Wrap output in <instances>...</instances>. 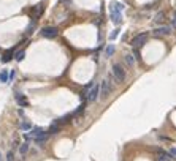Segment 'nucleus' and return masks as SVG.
I'll return each instance as SVG.
<instances>
[{"label": "nucleus", "mask_w": 176, "mask_h": 161, "mask_svg": "<svg viewBox=\"0 0 176 161\" xmlns=\"http://www.w3.org/2000/svg\"><path fill=\"white\" fill-rule=\"evenodd\" d=\"M122 10H124V5L119 2H113L109 5V19H111L114 25H119L122 22Z\"/></svg>", "instance_id": "nucleus-1"}, {"label": "nucleus", "mask_w": 176, "mask_h": 161, "mask_svg": "<svg viewBox=\"0 0 176 161\" xmlns=\"http://www.w3.org/2000/svg\"><path fill=\"white\" fill-rule=\"evenodd\" d=\"M98 96H100V85L97 84H91L86 87V99L89 103H94L98 99Z\"/></svg>", "instance_id": "nucleus-2"}, {"label": "nucleus", "mask_w": 176, "mask_h": 161, "mask_svg": "<svg viewBox=\"0 0 176 161\" xmlns=\"http://www.w3.org/2000/svg\"><path fill=\"white\" fill-rule=\"evenodd\" d=\"M111 76L114 77V81H116V82H119V84H121V82H124L125 76H127V74H125V68L121 63H114L111 66Z\"/></svg>", "instance_id": "nucleus-3"}, {"label": "nucleus", "mask_w": 176, "mask_h": 161, "mask_svg": "<svg viewBox=\"0 0 176 161\" xmlns=\"http://www.w3.org/2000/svg\"><path fill=\"white\" fill-rule=\"evenodd\" d=\"M113 90V85H111V81L109 79H103L102 81V85H100V98L105 99L109 96V93Z\"/></svg>", "instance_id": "nucleus-4"}, {"label": "nucleus", "mask_w": 176, "mask_h": 161, "mask_svg": "<svg viewBox=\"0 0 176 161\" xmlns=\"http://www.w3.org/2000/svg\"><path fill=\"white\" fill-rule=\"evenodd\" d=\"M148 38H149V35H148V33H140V35H136L133 40L130 41L132 47H143V46L146 44Z\"/></svg>", "instance_id": "nucleus-5"}, {"label": "nucleus", "mask_w": 176, "mask_h": 161, "mask_svg": "<svg viewBox=\"0 0 176 161\" xmlns=\"http://www.w3.org/2000/svg\"><path fill=\"white\" fill-rule=\"evenodd\" d=\"M170 33H172V27H170V25H160V27H157V29L152 30V35L157 36V38L168 36Z\"/></svg>", "instance_id": "nucleus-6"}, {"label": "nucleus", "mask_w": 176, "mask_h": 161, "mask_svg": "<svg viewBox=\"0 0 176 161\" xmlns=\"http://www.w3.org/2000/svg\"><path fill=\"white\" fill-rule=\"evenodd\" d=\"M57 33H59L57 27H45V29H41L40 35H41L43 38H48V40H52V38H56V36H57Z\"/></svg>", "instance_id": "nucleus-7"}, {"label": "nucleus", "mask_w": 176, "mask_h": 161, "mask_svg": "<svg viewBox=\"0 0 176 161\" xmlns=\"http://www.w3.org/2000/svg\"><path fill=\"white\" fill-rule=\"evenodd\" d=\"M14 98H16V103H18L21 108H27V106H29V99H27L25 95H22L21 92H16Z\"/></svg>", "instance_id": "nucleus-8"}, {"label": "nucleus", "mask_w": 176, "mask_h": 161, "mask_svg": "<svg viewBox=\"0 0 176 161\" xmlns=\"http://www.w3.org/2000/svg\"><path fill=\"white\" fill-rule=\"evenodd\" d=\"M157 161H173V157L170 155V152L159 150L157 152Z\"/></svg>", "instance_id": "nucleus-9"}, {"label": "nucleus", "mask_w": 176, "mask_h": 161, "mask_svg": "<svg viewBox=\"0 0 176 161\" xmlns=\"http://www.w3.org/2000/svg\"><path fill=\"white\" fill-rule=\"evenodd\" d=\"M60 130H62V125H59L57 122H52V123L49 125V128H48V131H46V133H48L49 136H51V134H57V133H59Z\"/></svg>", "instance_id": "nucleus-10"}, {"label": "nucleus", "mask_w": 176, "mask_h": 161, "mask_svg": "<svg viewBox=\"0 0 176 161\" xmlns=\"http://www.w3.org/2000/svg\"><path fill=\"white\" fill-rule=\"evenodd\" d=\"M14 49H8V51H5L3 52V55H2V62L3 63H8L10 62V60H11L13 57H14Z\"/></svg>", "instance_id": "nucleus-11"}, {"label": "nucleus", "mask_w": 176, "mask_h": 161, "mask_svg": "<svg viewBox=\"0 0 176 161\" xmlns=\"http://www.w3.org/2000/svg\"><path fill=\"white\" fill-rule=\"evenodd\" d=\"M124 62H125V65H127L129 68H133V66H135V57H133V54H125L124 55Z\"/></svg>", "instance_id": "nucleus-12"}, {"label": "nucleus", "mask_w": 176, "mask_h": 161, "mask_svg": "<svg viewBox=\"0 0 176 161\" xmlns=\"http://www.w3.org/2000/svg\"><path fill=\"white\" fill-rule=\"evenodd\" d=\"M29 148H30L29 141H25L24 144H21V147H19V155H21V158H25V155H27V152H29Z\"/></svg>", "instance_id": "nucleus-13"}, {"label": "nucleus", "mask_w": 176, "mask_h": 161, "mask_svg": "<svg viewBox=\"0 0 176 161\" xmlns=\"http://www.w3.org/2000/svg\"><path fill=\"white\" fill-rule=\"evenodd\" d=\"M114 51H116V47H114V44H108V46H106V49H105V57H106V59L113 57Z\"/></svg>", "instance_id": "nucleus-14"}, {"label": "nucleus", "mask_w": 176, "mask_h": 161, "mask_svg": "<svg viewBox=\"0 0 176 161\" xmlns=\"http://www.w3.org/2000/svg\"><path fill=\"white\" fill-rule=\"evenodd\" d=\"M19 128H21V131H30V130H32V123H30L29 120H25V119H24Z\"/></svg>", "instance_id": "nucleus-15"}, {"label": "nucleus", "mask_w": 176, "mask_h": 161, "mask_svg": "<svg viewBox=\"0 0 176 161\" xmlns=\"http://www.w3.org/2000/svg\"><path fill=\"white\" fill-rule=\"evenodd\" d=\"M48 137H49V134H48V133H45L43 136H38L37 139H35V142H37V144H40V145H43V144H45V142L48 141Z\"/></svg>", "instance_id": "nucleus-16"}, {"label": "nucleus", "mask_w": 176, "mask_h": 161, "mask_svg": "<svg viewBox=\"0 0 176 161\" xmlns=\"http://www.w3.org/2000/svg\"><path fill=\"white\" fill-rule=\"evenodd\" d=\"M24 57H25V51H24V49H21V51H18L14 54V59L18 60V62H22Z\"/></svg>", "instance_id": "nucleus-17"}, {"label": "nucleus", "mask_w": 176, "mask_h": 161, "mask_svg": "<svg viewBox=\"0 0 176 161\" xmlns=\"http://www.w3.org/2000/svg\"><path fill=\"white\" fill-rule=\"evenodd\" d=\"M0 82H2V84H7L8 82V71L7 70L0 71Z\"/></svg>", "instance_id": "nucleus-18"}, {"label": "nucleus", "mask_w": 176, "mask_h": 161, "mask_svg": "<svg viewBox=\"0 0 176 161\" xmlns=\"http://www.w3.org/2000/svg\"><path fill=\"white\" fill-rule=\"evenodd\" d=\"M163 21V13L160 11V13H157V16H156V19H154V24H160V22Z\"/></svg>", "instance_id": "nucleus-19"}, {"label": "nucleus", "mask_w": 176, "mask_h": 161, "mask_svg": "<svg viewBox=\"0 0 176 161\" xmlns=\"http://www.w3.org/2000/svg\"><path fill=\"white\" fill-rule=\"evenodd\" d=\"M119 32H121L119 29H114V32H111V35H109V40H111V41H113V40H116L118 35H119Z\"/></svg>", "instance_id": "nucleus-20"}, {"label": "nucleus", "mask_w": 176, "mask_h": 161, "mask_svg": "<svg viewBox=\"0 0 176 161\" xmlns=\"http://www.w3.org/2000/svg\"><path fill=\"white\" fill-rule=\"evenodd\" d=\"M133 57H135V60H141V55H140V51H138V47H133Z\"/></svg>", "instance_id": "nucleus-21"}, {"label": "nucleus", "mask_w": 176, "mask_h": 161, "mask_svg": "<svg viewBox=\"0 0 176 161\" xmlns=\"http://www.w3.org/2000/svg\"><path fill=\"white\" fill-rule=\"evenodd\" d=\"M16 77V70H11V71H8V82L10 81H13Z\"/></svg>", "instance_id": "nucleus-22"}, {"label": "nucleus", "mask_w": 176, "mask_h": 161, "mask_svg": "<svg viewBox=\"0 0 176 161\" xmlns=\"http://www.w3.org/2000/svg\"><path fill=\"white\" fill-rule=\"evenodd\" d=\"M172 30H176V11H175V14H173V18H172Z\"/></svg>", "instance_id": "nucleus-23"}, {"label": "nucleus", "mask_w": 176, "mask_h": 161, "mask_svg": "<svg viewBox=\"0 0 176 161\" xmlns=\"http://www.w3.org/2000/svg\"><path fill=\"white\" fill-rule=\"evenodd\" d=\"M7 161H14V153H13L11 150L7 153Z\"/></svg>", "instance_id": "nucleus-24"}, {"label": "nucleus", "mask_w": 176, "mask_h": 161, "mask_svg": "<svg viewBox=\"0 0 176 161\" xmlns=\"http://www.w3.org/2000/svg\"><path fill=\"white\" fill-rule=\"evenodd\" d=\"M34 27H35V22H30V24H29V29H27V32L32 33V32H34Z\"/></svg>", "instance_id": "nucleus-25"}, {"label": "nucleus", "mask_w": 176, "mask_h": 161, "mask_svg": "<svg viewBox=\"0 0 176 161\" xmlns=\"http://www.w3.org/2000/svg\"><path fill=\"white\" fill-rule=\"evenodd\" d=\"M170 155H172L173 158H176V147H172V148H170Z\"/></svg>", "instance_id": "nucleus-26"}, {"label": "nucleus", "mask_w": 176, "mask_h": 161, "mask_svg": "<svg viewBox=\"0 0 176 161\" xmlns=\"http://www.w3.org/2000/svg\"><path fill=\"white\" fill-rule=\"evenodd\" d=\"M0 161H2V155H0Z\"/></svg>", "instance_id": "nucleus-27"}]
</instances>
